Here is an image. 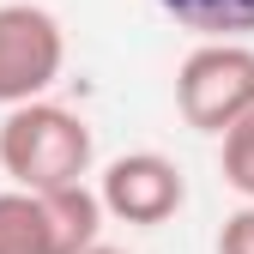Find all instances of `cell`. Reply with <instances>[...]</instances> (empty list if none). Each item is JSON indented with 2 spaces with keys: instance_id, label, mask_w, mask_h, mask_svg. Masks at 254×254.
Returning a JSON list of instances; mask_svg holds the SVG:
<instances>
[{
  "instance_id": "ba28073f",
  "label": "cell",
  "mask_w": 254,
  "mask_h": 254,
  "mask_svg": "<svg viewBox=\"0 0 254 254\" xmlns=\"http://www.w3.org/2000/svg\"><path fill=\"white\" fill-rule=\"evenodd\" d=\"M218 254H254V206L230 212L224 230H218Z\"/></svg>"
},
{
  "instance_id": "5b68a950",
  "label": "cell",
  "mask_w": 254,
  "mask_h": 254,
  "mask_svg": "<svg viewBox=\"0 0 254 254\" xmlns=\"http://www.w3.org/2000/svg\"><path fill=\"white\" fill-rule=\"evenodd\" d=\"M97 200L109 218H121V224H170V218L188 206V182H182V164L164 151H127L115 157V164L103 170L97 182Z\"/></svg>"
},
{
  "instance_id": "3957f363",
  "label": "cell",
  "mask_w": 254,
  "mask_h": 254,
  "mask_svg": "<svg viewBox=\"0 0 254 254\" xmlns=\"http://www.w3.org/2000/svg\"><path fill=\"white\" fill-rule=\"evenodd\" d=\"M176 109L194 133H236L254 115V49L248 43H200L176 67Z\"/></svg>"
},
{
  "instance_id": "52a82bcc",
  "label": "cell",
  "mask_w": 254,
  "mask_h": 254,
  "mask_svg": "<svg viewBox=\"0 0 254 254\" xmlns=\"http://www.w3.org/2000/svg\"><path fill=\"white\" fill-rule=\"evenodd\" d=\"M224 182L254 206V115L236 127V133H224Z\"/></svg>"
},
{
  "instance_id": "7a4b0ae2",
  "label": "cell",
  "mask_w": 254,
  "mask_h": 254,
  "mask_svg": "<svg viewBox=\"0 0 254 254\" xmlns=\"http://www.w3.org/2000/svg\"><path fill=\"white\" fill-rule=\"evenodd\" d=\"M103 200L97 188H61V194H0V254H85L103 242Z\"/></svg>"
},
{
  "instance_id": "277c9868",
  "label": "cell",
  "mask_w": 254,
  "mask_h": 254,
  "mask_svg": "<svg viewBox=\"0 0 254 254\" xmlns=\"http://www.w3.org/2000/svg\"><path fill=\"white\" fill-rule=\"evenodd\" d=\"M67 67V30L37 0H6L0 6V109L43 103L49 85Z\"/></svg>"
},
{
  "instance_id": "8992f818",
  "label": "cell",
  "mask_w": 254,
  "mask_h": 254,
  "mask_svg": "<svg viewBox=\"0 0 254 254\" xmlns=\"http://www.w3.org/2000/svg\"><path fill=\"white\" fill-rule=\"evenodd\" d=\"M182 30L200 43H242L254 37V0H157Z\"/></svg>"
},
{
  "instance_id": "6da1fadb",
  "label": "cell",
  "mask_w": 254,
  "mask_h": 254,
  "mask_svg": "<svg viewBox=\"0 0 254 254\" xmlns=\"http://www.w3.org/2000/svg\"><path fill=\"white\" fill-rule=\"evenodd\" d=\"M97 139H91L85 115H73L67 103H24L6 109L0 121V170L12 176V188L24 194H61V188H85Z\"/></svg>"
},
{
  "instance_id": "9c48e42d",
  "label": "cell",
  "mask_w": 254,
  "mask_h": 254,
  "mask_svg": "<svg viewBox=\"0 0 254 254\" xmlns=\"http://www.w3.org/2000/svg\"><path fill=\"white\" fill-rule=\"evenodd\" d=\"M85 254H127V248H109V242H97V248H85Z\"/></svg>"
}]
</instances>
